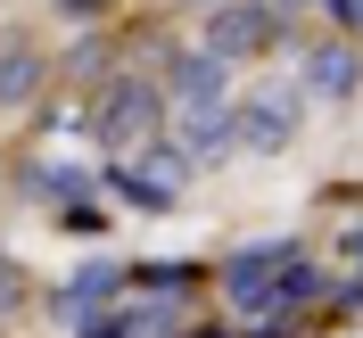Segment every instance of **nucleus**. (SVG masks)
<instances>
[{
	"instance_id": "10",
	"label": "nucleus",
	"mask_w": 363,
	"mask_h": 338,
	"mask_svg": "<svg viewBox=\"0 0 363 338\" xmlns=\"http://www.w3.org/2000/svg\"><path fill=\"white\" fill-rule=\"evenodd\" d=\"M223 149H231V116L223 108H190L182 116V157L190 165H215Z\"/></svg>"
},
{
	"instance_id": "6",
	"label": "nucleus",
	"mask_w": 363,
	"mask_h": 338,
	"mask_svg": "<svg viewBox=\"0 0 363 338\" xmlns=\"http://www.w3.org/2000/svg\"><path fill=\"white\" fill-rule=\"evenodd\" d=\"M165 99H182V108H223L231 99V67L215 50H182L174 74H165Z\"/></svg>"
},
{
	"instance_id": "13",
	"label": "nucleus",
	"mask_w": 363,
	"mask_h": 338,
	"mask_svg": "<svg viewBox=\"0 0 363 338\" xmlns=\"http://www.w3.org/2000/svg\"><path fill=\"white\" fill-rule=\"evenodd\" d=\"M347 25H355V33H363V0H347Z\"/></svg>"
},
{
	"instance_id": "3",
	"label": "nucleus",
	"mask_w": 363,
	"mask_h": 338,
	"mask_svg": "<svg viewBox=\"0 0 363 338\" xmlns=\"http://www.w3.org/2000/svg\"><path fill=\"white\" fill-rule=\"evenodd\" d=\"M182 149H165V140H149V149H140L133 165H116V190H124V198H133V215H165V206L182 198Z\"/></svg>"
},
{
	"instance_id": "8",
	"label": "nucleus",
	"mask_w": 363,
	"mask_h": 338,
	"mask_svg": "<svg viewBox=\"0 0 363 338\" xmlns=\"http://www.w3.org/2000/svg\"><path fill=\"white\" fill-rule=\"evenodd\" d=\"M124 281H133L124 264H83V272L67 281V289H58V314H67V322H83V330H91V322H99V305H108V297L124 289Z\"/></svg>"
},
{
	"instance_id": "4",
	"label": "nucleus",
	"mask_w": 363,
	"mask_h": 338,
	"mask_svg": "<svg viewBox=\"0 0 363 338\" xmlns=\"http://www.w3.org/2000/svg\"><path fill=\"white\" fill-rule=\"evenodd\" d=\"M289 256H297L289 240H272V248H240V256L223 264V297L240 305V314H264L272 297H281V264H289Z\"/></svg>"
},
{
	"instance_id": "12",
	"label": "nucleus",
	"mask_w": 363,
	"mask_h": 338,
	"mask_svg": "<svg viewBox=\"0 0 363 338\" xmlns=\"http://www.w3.org/2000/svg\"><path fill=\"white\" fill-rule=\"evenodd\" d=\"M58 17H67V25H91V17H99V0H58Z\"/></svg>"
},
{
	"instance_id": "5",
	"label": "nucleus",
	"mask_w": 363,
	"mask_h": 338,
	"mask_svg": "<svg viewBox=\"0 0 363 338\" xmlns=\"http://www.w3.org/2000/svg\"><path fill=\"white\" fill-rule=\"evenodd\" d=\"M297 108H306V91H256L248 108H240V140H248L256 157H281L297 140Z\"/></svg>"
},
{
	"instance_id": "2",
	"label": "nucleus",
	"mask_w": 363,
	"mask_h": 338,
	"mask_svg": "<svg viewBox=\"0 0 363 338\" xmlns=\"http://www.w3.org/2000/svg\"><path fill=\"white\" fill-rule=\"evenodd\" d=\"M281 42V17H272V0H223L215 17H206V50L215 58H264V50Z\"/></svg>"
},
{
	"instance_id": "1",
	"label": "nucleus",
	"mask_w": 363,
	"mask_h": 338,
	"mask_svg": "<svg viewBox=\"0 0 363 338\" xmlns=\"http://www.w3.org/2000/svg\"><path fill=\"white\" fill-rule=\"evenodd\" d=\"M157 133H165V91L124 74V83L99 99V140H108V149H133V157H140Z\"/></svg>"
},
{
	"instance_id": "9",
	"label": "nucleus",
	"mask_w": 363,
	"mask_h": 338,
	"mask_svg": "<svg viewBox=\"0 0 363 338\" xmlns=\"http://www.w3.org/2000/svg\"><path fill=\"white\" fill-rule=\"evenodd\" d=\"M42 50L25 42V33H9V42H0V116H17L25 99H33V91H42Z\"/></svg>"
},
{
	"instance_id": "7",
	"label": "nucleus",
	"mask_w": 363,
	"mask_h": 338,
	"mask_svg": "<svg viewBox=\"0 0 363 338\" xmlns=\"http://www.w3.org/2000/svg\"><path fill=\"white\" fill-rule=\"evenodd\" d=\"M363 91V50L355 42H314L306 50V99H355Z\"/></svg>"
},
{
	"instance_id": "11",
	"label": "nucleus",
	"mask_w": 363,
	"mask_h": 338,
	"mask_svg": "<svg viewBox=\"0 0 363 338\" xmlns=\"http://www.w3.org/2000/svg\"><path fill=\"white\" fill-rule=\"evenodd\" d=\"M17 297H25V272H17V256L0 248V322L17 314Z\"/></svg>"
}]
</instances>
